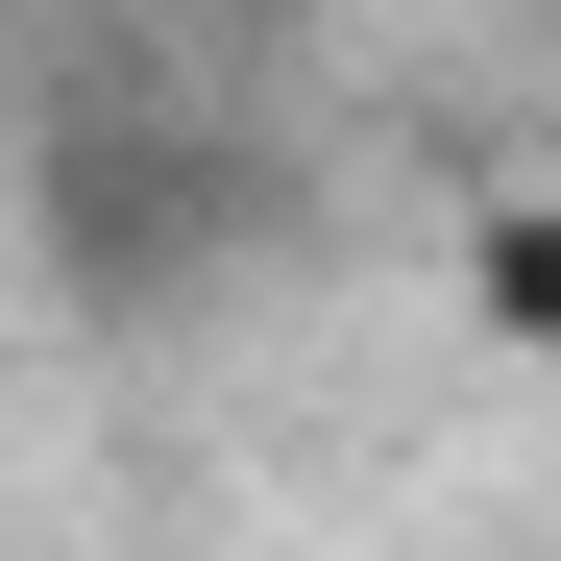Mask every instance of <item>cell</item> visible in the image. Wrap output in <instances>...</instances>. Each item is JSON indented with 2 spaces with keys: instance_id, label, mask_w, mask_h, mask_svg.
Listing matches in <instances>:
<instances>
[{
  "instance_id": "6da1fadb",
  "label": "cell",
  "mask_w": 561,
  "mask_h": 561,
  "mask_svg": "<svg viewBox=\"0 0 561 561\" xmlns=\"http://www.w3.org/2000/svg\"><path fill=\"white\" fill-rule=\"evenodd\" d=\"M463 294H489V342H537V366H561V196H513L489 244H463Z\"/></svg>"
}]
</instances>
